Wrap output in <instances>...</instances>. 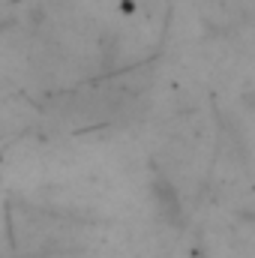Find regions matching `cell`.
I'll list each match as a JSON object with an SVG mask.
<instances>
[{
	"mask_svg": "<svg viewBox=\"0 0 255 258\" xmlns=\"http://www.w3.org/2000/svg\"><path fill=\"white\" fill-rule=\"evenodd\" d=\"M150 195H153V204H156V213H159L162 222H168V225H180L183 222V201H180L177 186L168 177H153Z\"/></svg>",
	"mask_w": 255,
	"mask_h": 258,
	"instance_id": "6da1fadb",
	"label": "cell"
},
{
	"mask_svg": "<svg viewBox=\"0 0 255 258\" xmlns=\"http://www.w3.org/2000/svg\"><path fill=\"white\" fill-rule=\"evenodd\" d=\"M246 102H249V108L255 111V93H249V96H246Z\"/></svg>",
	"mask_w": 255,
	"mask_h": 258,
	"instance_id": "7a4b0ae2",
	"label": "cell"
}]
</instances>
